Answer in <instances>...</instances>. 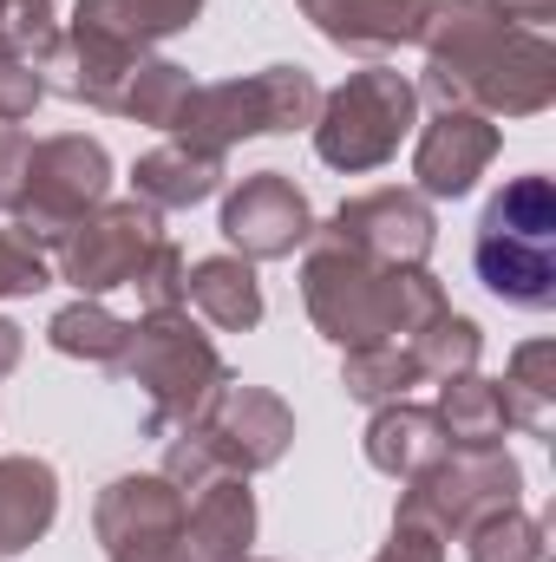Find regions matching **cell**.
Masks as SVG:
<instances>
[{
	"mask_svg": "<svg viewBox=\"0 0 556 562\" xmlns=\"http://www.w3.org/2000/svg\"><path fill=\"white\" fill-rule=\"evenodd\" d=\"M53 256L33 243V236H20V229H0V301H20V294H40V288H53Z\"/></svg>",
	"mask_w": 556,
	"mask_h": 562,
	"instance_id": "cell-30",
	"label": "cell"
},
{
	"mask_svg": "<svg viewBox=\"0 0 556 562\" xmlns=\"http://www.w3.org/2000/svg\"><path fill=\"white\" fill-rule=\"evenodd\" d=\"M59 517V471L33 451L0 458V557L33 550Z\"/></svg>",
	"mask_w": 556,
	"mask_h": 562,
	"instance_id": "cell-18",
	"label": "cell"
},
{
	"mask_svg": "<svg viewBox=\"0 0 556 562\" xmlns=\"http://www.w3.org/2000/svg\"><path fill=\"white\" fill-rule=\"evenodd\" d=\"M419 380V360L407 340H374V347H347L341 353V386H347V400H360V406H393V400H407Z\"/></svg>",
	"mask_w": 556,
	"mask_h": 562,
	"instance_id": "cell-25",
	"label": "cell"
},
{
	"mask_svg": "<svg viewBox=\"0 0 556 562\" xmlns=\"http://www.w3.org/2000/svg\"><path fill=\"white\" fill-rule=\"evenodd\" d=\"M419 46H425L419 99H432L438 112L537 119L556 105L551 33L498 13L491 0H432Z\"/></svg>",
	"mask_w": 556,
	"mask_h": 562,
	"instance_id": "cell-1",
	"label": "cell"
},
{
	"mask_svg": "<svg viewBox=\"0 0 556 562\" xmlns=\"http://www.w3.org/2000/svg\"><path fill=\"white\" fill-rule=\"evenodd\" d=\"M438 425H445V445L452 451H498L511 438V413H504V393L498 380L485 373H458V380H438Z\"/></svg>",
	"mask_w": 556,
	"mask_h": 562,
	"instance_id": "cell-22",
	"label": "cell"
},
{
	"mask_svg": "<svg viewBox=\"0 0 556 562\" xmlns=\"http://www.w3.org/2000/svg\"><path fill=\"white\" fill-rule=\"evenodd\" d=\"M184 276H190V262H184V249L164 236L151 256H144V269H138V307L144 314H170V307H184Z\"/></svg>",
	"mask_w": 556,
	"mask_h": 562,
	"instance_id": "cell-31",
	"label": "cell"
},
{
	"mask_svg": "<svg viewBox=\"0 0 556 562\" xmlns=\"http://www.w3.org/2000/svg\"><path fill=\"white\" fill-rule=\"evenodd\" d=\"M256 543V491L249 477H216L210 491L184 497V550L190 562H249Z\"/></svg>",
	"mask_w": 556,
	"mask_h": 562,
	"instance_id": "cell-17",
	"label": "cell"
},
{
	"mask_svg": "<svg viewBox=\"0 0 556 562\" xmlns=\"http://www.w3.org/2000/svg\"><path fill=\"white\" fill-rule=\"evenodd\" d=\"M230 249L243 262H288L294 249H308L314 236V203L288 170H249L230 196H223V223Z\"/></svg>",
	"mask_w": 556,
	"mask_h": 562,
	"instance_id": "cell-13",
	"label": "cell"
},
{
	"mask_svg": "<svg viewBox=\"0 0 556 562\" xmlns=\"http://www.w3.org/2000/svg\"><path fill=\"white\" fill-rule=\"evenodd\" d=\"M119 373L144 400V438H177L210 413V400L236 380L216 353V340L190 321V307L170 314H138Z\"/></svg>",
	"mask_w": 556,
	"mask_h": 562,
	"instance_id": "cell-3",
	"label": "cell"
},
{
	"mask_svg": "<svg viewBox=\"0 0 556 562\" xmlns=\"http://www.w3.org/2000/svg\"><path fill=\"white\" fill-rule=\"evenodd\" d=\"M471 269L518 314L556 307V183L544 170L511 177L485 203L478 236H471Z\"/></svg>",
	"mask_w": 556,
	"mask_h": 562,
	"instance_id": "cell-4",
	"label": "cell"
},
{
	"mask_svg": "<svg viewBox=\"0 0 556 562\" xmlns=\"http://www.w3.org/2000/svg\"><path fill=\"white\" fill-rule=\"evenodd\" d=\"M498 13H511V20H524V26H544L556 20V0H491Z\"/></svg>",
	"mask_w": 556,
	"mask_h": 562,
	"instance_id": "cell-35",
	"label": "cell"
},
{
	"mask_svg": "<svg viewBox=\"0 0 556 562\" xmlns=\"http://www.w3.org/2000/svg\"><path fill=\"white\" fill-rule=\"evenodd\" d=\"M0 46L40 72L46 53L59 46V13H53V0H0Z\"/></svg>",
	"mask_w": 556,
	"mask_h": 562,
	"instance_id": "cell-29",
	"label": "cell"
},
{
	"mask_svg": "<svg viewBox=\"0 0 556 562\" xmlns=\"http://www.w3.org/2000/svg\"><path fill=\"white\" fill-rule=\"evenodd\" d=\"M33 132L20 125H0V216H20L26 203V183H33Z\"/></svg>",
	"mask_w": 556,
	"mask_h": 562,
	"instance_id": "cell-32",
	"label": "cell"
},
{
	"mask_svg": "<svg viewBox=\"0 0 556 562\" xmlns=\"http://www.w3.org/2000/svg\"><path fill=\"white\" fill-rule=\"evenodd\" d=\"M92 537L105 562H190L184 550V491L164 471H125L92 504Z\"/></svg>",
	"mask_w": 556,
	"mask_h": 562,
	"instance_id": "cell-10",
	"label": "cell"
},
{
	"mask_svg": "<svg viewBox=\"0 0 556 562\" xmlns=\"http://www.w3.org/2000/svg\"><path fill=\"white\" fill-rule=\"evenodd\" d=\"M20 353H26V334H20V327H13V321L0 314V380H7L13 367H20Z\"/></svg>",
	"mask_w": 556,
	"mask_h": 562,
	"instance_id": "cell-36",
	"label": "cell"
},
{
	"mask_svg": "<svg viewBox=\"0 0 556 562\" xmlns=\"http://www.w3.org/2000/svg\"><path fill=\"white\" fill-rule=\"evenodd\" d=\"M367 464L380 471V477H393V484H407L419 477L425 464H438L452 445H445V425L432 406H413V400H393V406H374V419H367Z\"/></svg>",
	"mask_w": 556,
	"mask_h": 562,
	"instance_id": "cell-19",
	"label": "cell"
},
{
	"mask_svg": "<svg viewBox=\"0 0 556 562\" xmlns=\"http://www.w3.org/2000/svg\"><path fill=\"white\" fill-rule=\"evenodd\" d=\"M374 562H445V537H432V530H419V524H393L387 550Z\"/></svg>",
	"mask_w": 556,
	"mask_h": 562,
	"instance_id": "cell-34",
	"label": "cell"
},
{
	"mask_svg": "<svg viewBox=\"0 0 556 562\" xmlns=\"http://www.w3.org/2000/svg\"><path fill=\"white\" fill-rule=\"evenodd\" d=\"M249 562H269V557H249Z\"/></svg>",
	"mask_w": 556,
	"mask_h": 562,
	"instance_id": "cell-37",
	"label": "cell"
},
{
	"mask_svg": "<svg viewBox=\"0 0 556 562\" xmlns=\"http://www.w3.org/2000/svg\"><path fill=\"white\" fill-rule=\"evenodd\" d=\"M190 92H197V79L177 66V59H144L138 79H132V99H125V119L132 125H151V132H170L177 119H184V105H190Z\"/></svg>",
	"mask_w": 556,
	"mask_h": 562,
	"instance_id": "cell-28",
	"label": "cell"
},
{
	"mask_svg": "<svg viewBox=\"0 0 556 562\" xmlns=\"http://www.w3.org/2000/svg\"><path fill=\"white\" fill-rule=\"evenodd\" d=\"M504 504H524V464L504 445L498 451H445L438 464L407 477L393 524H419L452 543L465 524H478L485 510H504Z\"/></svg>",
	"mask_w": 556,
	"mask_h": 562,
	"instance_id": "cell-7",
	"label": "cell"
},
{
	"mask_svg": "<svg viewBox=\"0 0 556 562\" xmlns=\"http://www.w3.org/2000/svg\"><path fill=\"white\" fill-rule=\"evenodd\" d=\"M40 99H46V79L0 46V125H26L40 112Z\"/></svg>",
	"mask_w": 556,
	"mask_h": 562,
	"instance_id": "cell-33",
	"label": "cell"
},
{
	"mask_svg": "<svg viewBox=\"0 0 556 562\" xmlns=\"http://www.w3.org/2000/svg\"><path fill=\"white\" fill-rule=\"evenodd\" d=\"M125 340H132V321H119L105 301L79 294L66 301L53 321H46V347L66 353V360H86V367H119L125 360Z\"/></svg>",
	"mask_w": 556,
	"mask_h": 562,
	"instance_id": "cell-23",
	"label": "cell"
},
{
	"mask_svg": "<svg viewBox=\"0 0 556 562\" xmlns=\"http://www.w3.org/2000/svg\"><path fill=\"white\" fill-rule=\"evenodd\" d=\"M504 150V132L498 119L485 112H432V125H419V144H413V177H419V196H471L478 177L491 170V157Z\"/></svg>",
	"mask_w": 556,
	"mask_h": 562,
	"instance_id": "cell-14",
	"label": "cell"
},
{
	"mask_svg": "<svg viewBox=\"0 0 556 562\" xmlns=\"http://www.w3.org/2000/svg\"><path fill=\"white\" fill-rule=\"evenodd\" d=\"M465 557L471 562H544V524L524 510V504H504V510H485L478 524L458 530Z\"/></svg>",
	"mask_w": 556,
	"mask_h": 562,
	"instance_id": "cell-27",
	"label": "cell"
},
{
	"mask_svg": "<svg viewBox=\"0 0 556 562\" xmlns=\"http://www.w3.org/2000/svg\"><path fill=\"white\" fill-rule=\"evenodd\" d=\"M112 196V150L86 132H59V138H40L33 144V183H26V203L13 216L20 236H33L46 256L53 243Z\"/></svg>",
	"mask_w": 556,
	"mask_h": 562,
	"instance_id": "cell-9",
	"label": "cell"
},
{
	"mask_svg": "<svg viewBox=\"0 0 556 562\" xmlns=\"http://www.w3.org/2000/svg\"><path fill=\"white\" fill-rule=\"evenodd\" d=\"M498 393H504L511 431L544 438L556 425V340H524L511 353V373L498 380Z\"/></svg>",
	"mask_w": 556,
	"mask_h": 562,
	"instance_id": "cell-24",
	"label": "cell"
},
{
	"mask_svg": "<svg viewBox=\"0 0 556 562\" xmlns=\"http://www.w3.org/2000/svg\"><path fill=\"white\" fill-rule=\"evenodd\" d=\"M190 438H197L230 477H256V471H276L281 458H288V445H294V413H288V400L269 393V386L230 380V386L210 400V413L190 425Z\"/></svg>",
	"mask_w": 556,
	"mask_h": 562,
	"instance_id": "cell-11",
	"label": "cell"
},
{
	"mask_svg": "<svg viewBox=\"0 0 556 562\" xmlns=\"http://www.w3.org/2000/svg\"><path fill=\"white\" fill-rule=\"evenodd\" d=\"M419 125V86L400 66H360L347 72L334 92H321V112H314V157L341 177H360V170H380L400 157V144L413 138Z\"/></svg>",
	"mask_w": 556,
	"mask_h": 562,
	"instance_id": "cell-5",
	"label": "cell"
},
{
	"mask_svg": "<svg viewBox=\"0 0 556 562\" xmlns=\"http://www.w3.org/2000/svg\"><path fill=\"white\" fill-rule=\"evenodd\" d=\"M321 229H327L334 243H347L354 256H367L374 269H425V256H432V243H438L432 203H425L419 190H400V183L347 196Z\"/></svg>",
	"mask_w": 556,
	"mask_h": 562,
	"instance_id": "cell-12",
	"label": "cell"
},
{
	"mask_svg": "<svg viewBox=\"0 0 556 562\" xmlns=\"http://www.w3.org/2000/svg\"><path fill=\"white\" fill-rule=\"evenodd\" d=\"M164 243V210H151L138 196H105L99 210H86L59 243H53V276L73 281L79 294L105 301L112 288H132L144 256Z\"/></svg>",
	"mask_w": 556,
	"mask_h": 562,
	"instance_id": "cell-8",
	"label": "cell"
},
{
	"mask_svg": "<svg viewBox=\"0 0 556 562\" xmlns=\"http://www.w3.org/2000/svg\"><path fill=\"white\" fill-rule=\"evenodd\" d=\"M197 13L203 0H73V33L151 53L157 40H177L184 26H197Z\"/></svg>",
	"mask_w": 556,
	"mask_h": 562,
	"instance_id": "cell-20",
	"label": "cell"
},
{
	"mask_svg": "<svg viewBox=\"0 0 556 562\" xmlns=\"http://www.w3.org/2000/svg\"><path fill=\"white\" fill-rule=\"evenodd\" d=\"M223 177H230V150L170 138L132 164V196L151 210H197L223 190Z\"/></svg>",
	"mask_w": 556,
	"mask_h": 562,
	"instance_id": "cell-16",
	"label": "cell"
},
{
	"mask_svg": "<svg viewBox=\"0 0 556 562\" xmlns=\"http://www.w3.org/2000/svg\"><path fill=\"white\" fill-rule=\"evenodd\" d=\"M314 33L341 53H367V59H387L400 46H419V26H425V7L432 0H294Z\"/></svg>",
	"mask_w": 556,
	"mask_h": 562,
	"instance_id": "cell-15",
	"label": "cell"
},
{
	"mask_svg": "<svg viewBox=\"0 0 556 562\" xmlns=\"http://www.w3.org/2000/svg\"><path fill=\"white\" fill-rule=\"evenodd\" d=\"M321 112V86L308 66H263L249 79H216V86H197L184 119L170 125V138L184 144H210V150H230L243 138H281V132H308Z\"/></svg>",
	"mask_w": 556,
	"mask_h": 562,
	"instance_id": "cell-6",
	"label": "cell"
},
{
	"mask_svg": "<svg viewBox=\"0 0 556 562\" xmlns=\"http://www.w3.org/2000/svg\"><path fill=\"white\" fill-rule=\"evenodd\" d=\"M413 360L425 380H458V373H478V353H485V327L458 307H445L438 321H425L413 340Z\"/></svg>",
	"mask_w": 556,
	"mask_h": 562,
	"instance_id": "cell-26",
	"label": "cell"
},
{
	"mask_svg": "<svg viewBox=\"0 0 556 562\" xmlns=\"http://www.w3.org/2000/svg\"><path fill=\"white\" fill-rule=\"evenodd\" d=\"M301 301H308V321L341 353L374 347V340H413L425 321H438L452 307L445 281L432 269H374L367 256L334 243L321 223H314L308 256H301Z\"/></svg>",
	"mask_w": 556,
	"mask_h": 562,
	"instance_id": "cell-2",
	"label": "cell"
},
{
	"mask_svg": "<svg viewBox=\"0 0 556 562\" xmlns=\"http://www.w3.org/2000/svg\"><path fill=\"white\" fill-rule=\"evenodd\" d=\"M184 307L197 321H210L216 334H249L263 321V281H256V262L243 256H203L190 262L184 276Z\"/></svg>",
	"mask_w": 556,
	"mask_h": 562,
	"instance_id": "cell-21",
	"label": "cell"
}]
</instances>
